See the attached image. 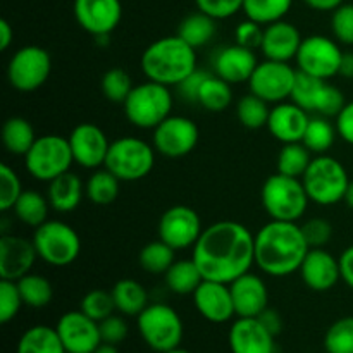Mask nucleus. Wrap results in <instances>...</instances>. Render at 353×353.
I'll return each mask as SVG.
<instances>
[{"label": "nucleus", "instance_id": "obj_47", "mask_svg": "<svg viewBox=\"0 0 353 353\" xmlns=\"http://www.w3.org/2000/svg\"><path fill=\"white\" fill-rule=\"evenodd\" d=\"M24 305L16 281L0 279V323L9 324Z\"/></svg>", "mask_w": 353, "mask_h": 353}, {"label": "nucleus", "instance_id": "obj_10", "mask_svg": "<svg viewBox=\"0 0 353 353\" xmlns=\"http://www.w3.org/2000/svg\"><path fill=\"white\" fill-rule=\"evenodd\" d=\"M138 331L152 350L164 353L181 347L183 321L172 307L165 303H150L138 316Z\"/></svg>", "mask_w": 353, "mask_h": 353}, {"label": "nucleus", "instance_id": "obj_37", "mask_svg": "<svg viewBox=\"0 0 353 353\" xmlns=\"http://www.w3.org/2000/svg\"><path fill=\"white\" fill-rule=\"evenodd\" d=\"M336 137V126L331 124L327 117L314 116L310 117L309 124H307L302 143L309 148L310 154L324 155L327 154V150H330L331 147H333Z\"/></svg>", "mask_w": 353, "mask_h": 353}, {"label": "nucleus", "instance_id": "obj_41", "mask_svg": "<svg viewBox=\"0 0 353 353\" xmlns=\"http://www.w3.org/2000/svg\"><path fill=\"white\" fill-rule=\"evenodd\" d=\"M312 159V154H310L309 148L302 141L285 143L278 154V172L279 174L302 179Z\"/></svg>", "mask_w": 353, "mask_h": 353}, {"label": "nucleus", "instance_id": "obj_22", "mask_svg": "<svg viewBox=\"0 0 353 353\" xmlns=\"http://www.w3.org/2000/svg\"><path fill=\"white\" fill-rule=\"evenodd\" d=\"M274 334L259 317H238L230 327L231 353H274Z\"/></svg>", "mask_w": 353, "mask_h": 353}, {"label": "nucleus", "instance_id": "obj_46", "mask_svg": "<svg viewBox=\"0 0 353 353\" xmlns=\"http://www.w3.org/2000/svg\"><path fill=\"white\" fill-rule=\"evenodd\" d=\"M23 183L10 165H0V210L9 212L23 193Z\"/></svg>", "mask_w": 353, "mask_h": 353}, {"label": "nucleus", "instance_id": "obj_49", "mask_svg": "<svg viewBox=\"0 0 353 353\" xmlns=\"http://www.w3.org/2000/svg\"><path fill=\"white\" fill-rule=\"evenodd\" d=\"M302 233L310 248H324L333 238V226L330 221L312 217L302 224Z\"/></svg>", "mask_w": 353, "mask_h": 353}, {"label": "nucleus", "instance_id": "obj_40", "mask_svg": "<svg viewBox=\"0 0 353 353\" xmlns=\"http://www.w3.org/2000/svg\"><path fill=\"white\" fill-rule=\"evenodd\" d=\"M293 6V0H243V12L247 19L268 26L285 19Z\"/></svg>", "mask_w": 353, "mask_h": 353}, {"label": "nucleus", "instance_id": "obj_33", "mask_svg": "<svg viewBox=\"0 0 353 353\" xmlns=\"http://www.w3.org/2000/svg\"><path fill=\"white\" fill-rule=\"evenodd\" d=\"M178 37L193 48L205 47L216 37V19L202 10L188 14L178 26Z\"/></svg>", "mask_w": 353, "mask_h": 353}, {"label": "nucleus", "instance_id": "obj_54", "mask_svg": "<svg viewBox=\"0 0 353 353\" xmlns=\"http://www.w3.org/2000/svg\"><path fill=\"white\" fill-rule=\"evenodd\" d=\"M207 72L203 71H199L196 69L193 74H190L188 78L185 79L183 83H179L178 85V90H179V95L183 97V99L186 100V102H193L196 103V97H199V92H200V86H202L203 79L207 78Z\"/></svg>", "mask_w": 353, "mask_h": 353}, {"label": "nucleus", "instance_id": "obj_24", "mask_svg": "<svg viewBox=\"0 0 353 353\" xmlns=\"http://www.w3.org/2000/svg\"><path fill=\"white\" fill-rule=\"evenodd\" d=\"M259 61L255 50L233 43L219 48L214 55V72L230 85L248 83Z\"/></svg>", "mask_w": 353, "mask_h": 353}, {"label": "nucleus", "instance_id": "obj_51", "mask_svg": "<svg viewBox=\"0 0 353 353\" xmlns=\"http://www.w3.org/2000/svg\"><path fill=\"white\" fill-rule=\"evenodd\" d=\"M262 38H264V26L252 19H245L234 30V43L241 45L250 50H261Z\"/></svg>", "mask_w": 353, "mask_h": 353}, {"label": "nucleus", "instance_id": "obj_23", "mask_svg": "<svg viewBox=\"0 0 353 353\" xmlns=\"http://www.w3.org/2000/svg\"><path fill=\"white\" fill-rule=\"evenodd\" d=\"M299 272L307 288L319 293L327 292L341 279L340 259L324 248H310Z\"/></svg>", "mask_w": 353, "mask_h": 353}, {"label": "nucleus", "instance_id": "obj_59", "mask_svg": "<svg viewBox=\"0 0 353 353\" xmlns=\"http://www.w3.org/2000/svg\"><path fill=\"white\" fill-rule=\"evenodd\" d=\"M340 76L347 79H353V52H343L340 65Z\"/></svg>", "mask_w": 353, "mask_h": 353}, {"label": "nucleus", "instance_id": "obj_57", "mask_svg": "<svg viewBox=\"0 0 353 353\" xmlns=\"http://www.w3.org/2000/svg\"><path fill=\"white\" fill-rule=\"evenodd\" d=\"M307 3V7L314 10H319V12H331V10H336L341 3H345V0H303Z\"/></svg>", "mask_w": 353, "mask_h": 353}, {"label": "nucleus", "instance_id": "obj_13", "mask_svg": "<svg viewBox=\"0 0 353 353\" xmlns=\"http://www.w3.org/2000/svg\"><path fill=\"white\" fill-rule=\"evenodd\" d=\"M341 59L343 52L336 40L324 34H310L303 38L295 62L300 72L321 79H331L340 74Z\"/></svg>", "mask_w": 353, "mask_h": 353}, {"label": "nucleus", "instance_id": "obj_62", "mask_svg": "<svg viewBox=\"0 0 353 353\" xmlns=\"http://www.w3.org/2000/svg\"><path fill=\"white\" fill-rule=\"evenodd\" d=\"M164 353H190V352L185 350V348H181V347H176V348H172V350H168Z\"/></svg>", "mask_w": 353, "mask_h": 353}, {"label": "nucleus", "instance_id": "obj_4", "mask_svg": "<svg viewBox=\"0 0 353 353\" xmlns=\"http://www.w3.org/2000/svg\"><path fill=\"white\" fill-rule=\"evenodd\" d=\"M261 200L271 219L288 223H299L310 202L302 179L279 172L265 179L261 190Z\"/></svg>", "mask_w": 353, "mask_h": 353}, {"label": "nucleus", "instance_id": "obj_36", "mask_svg": "<svg viewBox=\"0 0 353 353\" xmlns=\"http://www.w3.org/2000/svg\"><path fill=\"white\" fill-rule=\"evenodd\" d=\"M228 81L221 79L219 76L209 74L203 79L200 86L196 103L209 112H223L233 102V90Z\"/></svg>", "mask_w": 353, "mask_h": 353}, {"label": "nucleus", "instance_id": "obj_20", "mask_svg": "<svg viewBox=\"0 0 353 353\" xmlns=\"http://www.w3.org/2000/svg\"><path fill=\"white\" fill-rule=\"evenodd\" d=\"M38 254L33 240L14 234L0 236V279L17 281L31 272Z\"/></svg>", "mask_w": 353, "mask_h": 353}, {"label": "nucleus", "instance_id": "obj_7", "mask_svg": "<svg viewBox=\"0 0 353 353\" xmlns=\"http://www.w3.org/2000/svg\"><path fill=\"white\" fill-rule=\"evenodd\" d=\"M155 165L154 145L137 137H124L110 141L103 168L124 183L147 178Z\"/></svg>", "mask_w": 353, "mask_h": 353}, {"label": "nucleus", "instance_id": "obj_5", "mask_svg": "<svg viewBox=\"0 0 353 353\" xmlns=\"http://www.w3.org/2000/svg\"><path fill=\"white\" fill-rule=\"evenodd\" d=\"M172 93L169 86L147 79L134 86L124 100L126 119L140 130H155L172 112Z\"/></svg>", "mask_w": 353, "mask_h": 353}, {"label": "nucleus", "instance_id": "obj_15", "mask_svg": "<svg viewBox=\"0 0 353 353\" xmlns=\"http://www.w3.org/2000/svg\"><path fill=\"white\" fill-rule=\"evenodd\" d=\"M152 134L155 152L169 159H179L195 150L199 143V126L190 117L169 116L162 121Z\"/></svg>", "mask_w": 353, "mask_h": 353}, {"label": "nucleus", "instance_id": "obj_45", "mask_svg": "<svg viewBox=\"0 0 353 353\" xmlns=\"http://www.w3.org/2000/svg\"><path fill=\"white\" fill-rule=\"evenodd\" d=\"M79 310L97 323L107 319L116 310L112 293L105 292V290H92L81 299Z\"/></svg>", "mask_w": 353, "mask_h": 353}, {"label": "nucleus", "instance_id": "obj_8", "mask_svg": "<svg viewBox=\"0 0 353 353\" xmlns=\"http://www.w3.org/2000/svg\"><path fill=\"white\" fill-rule=\"evenodd\" d=\"M33 243L38 259L52 268H68L81 254V238L78 231L64 221H45L34 228Z\"/></svg>", "mask_w": 353, "mask_h": 353}, {"label": "nucleus", "instance_id": "obj_44", "mask_svg": "<svg viewBox=\"0 0 353 353\" xmlns=\"http://www.w3.org/2000/svg\"><path fill=\"white\" fill-rule=\"evenodd\" d=\"M133 88L131 76L124 69L112 68L102 76V93L109 102L124 103Z\"/></svg>", "mask_w": 353, "mask_h": 353}, {"label": "nucleus", "instance_id": "obj_30", "mask_svg": "<svg viewBox=\"0 0 353 353\" xmlns=\"http://www.w3.org/2000/svg\"><path fill=\"white\" fill-rule=\"evenodd\" d=\"M2 143L6 150L12 155H26L37 141L33 126L28 119L19 116L9 117L2 126Z\"/></svg>", "mask_w": 353, "mask_h": 353}, {"label": "nucleus", "instance_id": "obj_42", "mask_svg": "<svg viewBox=\"0 0 353 353\" xmlns=\"http://www.w3.org/2000/svg\"><path fill=\"white\" fill-rule=\"evenodd\" d=\"M269 114H271V107L265 100L261 97L248 93V95L241 97L236 103V116L238 121L247 130H261V128H268Z\"/></svg>", "mask_w": 353, "mask_h": 353}, {"label": "nucleus", "instance_id": "obj_38", "mask_svg": "<svg viewBox=\"0 0 353 353\" xmlns=\"http://www.w3.org/2000/svg\"><path fill=\"white\" fill-rule=\"evenodd\" d=\"M16 283L24 305L31 307V309H43V307H47L48 303L52 302V299H54L52 283L48 281L45 276L28 272L26 276L17 279Z\"/></svg>", "mask_w": 353, "mask_h": 353}, {"label": "nucleus", "instance_id": "obj_27", "mask_svg": "<svg viewBox=\"0 0 353 353\" xmlns=\"http://www.w3.org/2000/svg\"><path fill=\"white\" fill-rule=\"evenodd\" d=\"M230 290L238 317H259L268 309L269 292L261 276L245 272L231 283Z\"/></svg>", "mask_w": 353, "mask_h": 353}, {"label": "nucleus", "instance_id": "obj_52", "mask_svg": "<svg viewBox=\"0 0 353 353\" xmlns=\"http://www.w3.org/2000/svg\"><path fill=\"white\" fill-rule=\"evenodd\" d=\"M100 327V336H102V343H109V345H119L121 341L126 340L128 336V324L124 321V317L116 316H109L107 319L100 321L99 323Z\"/></svg>", "mask_w": 353, "mask_h": 353}, {"label": "nucleus", "instance_id": "obj_12", "mask_svg": "<svg viewBox=\"0 0 353 353\" xmlns=\"http://www.w3.org/2000/svg\"><path fill=\"white\" fill-rule=\"evenodd\" d=\"M292 102L305 109L309 114L323 117H336L343 109L347 100L338 86L331 85L327 79L300 72L296 74L292 92Z\"/></svg>", "mask_w": 353, "mask_h": 353}, {"label": "nucleus", "instance_id": "obj_43", "mask_svg": "<svg viewBox=\"0 0 353 353\" xmlns=\"http://www.w3.org/2000/svg\"><path fill=\"white\" fill-rule=\"evenodd\" d=\"M326 353H353V317H341L324 334Z\"/></svg>", "mask_w": 353, "mask_h": 353}, {"label": "nucleus", "instance_id": "obj_56", "mask_svg": "<svg viewBox=\"0 0 353 353\" xmlns=\"http://www.w3.org/2000/svg\"><path fill=\"white\" fill-rule=\"evenodd\" d=\"M259 319L262 321V324H264L265 327H268L269 331H271L274 336H278L279 333H281V327H283V321L281 317H279V314L276 312V310H271L268 307V309L264 310V312L259 316Z\"/></svg>", "mask_w": 353, "mask_h": 353}, {"label": "nucleus", "instance_id": "obj_39", "mask_svg": "<svg viewBox=\"0 0 353 353\" xmlns=\"http://www.w3.org/2000/svg\"><path fill=\"white\" fill-rule=\"evenodd\" d=\"M174 248H171L159 238V240L150 241L141 248L138 262H140V268L148 274H165L168 269L174 264Z\"/></svg>", "mask_w": 353, "mask_h": 353}, {"label": "nucleus", "instance_id": "obj_53", "mask_svg": "<svg viewBox=\"0 0 353 353\" xmlns=\"http://www.w3.org/2000/svg\"><path fill=\"white\" fill-rule=\"evenodd\" d=\"M334 126H336L338 137L348 145H353V102L345 103V107L336 116Z\"/></svg>", "mask_w": 353, "mask_h": 353}, {"label": "nucleus", "instance_id": "obj_60", "mask_svg": "<svg viewBox=\"0 0 353 353\" xmlns=\"http://www.w3.org/2000/svg\"><path fill=\"white\" fill-rule=\"evenodd\" d=\"M93 353H119V350H117V348H116V345L102 343Z\"/></svg>", "mask_w": 353, "mask_h": 353}, {"label": "nucleus", "instance_id": "obj_35", "mask_svg": "<svg viewBox=\"0 0 353 353\" xmlns=\"http://www.w3.org/2000/svg\"><path fill=\"white\" fill-rule=\"evenodd\" d=\"M12 210L17 221L23 223L24 226L38 228L45 221H48L47 217L48 210H50V203H48L47 196H43L41 193L34 192V190H24Z\"/></svg>", "mask_w": 353, "mask_h": 353}, {"label": "nucleus", "instance_id": "obj_26", "mask_svg": "<svg viewBox=\"0 0 353 353\" xmlns=\"http://www.w3.org/2000/svg\"><path fill=\"white\" fill-rule=\"evenodd\" d=\"M303 38L299 28L288 21L281 19L264 26L261 52L269 61L290 62L295 61Z\"/></svg>", "mask_w": 353, "mask_h": 353}, {"label": "nucleus", "instance_id": "obj_61", "mask_svg": "<svg viewBox=\"0 0 353 353\" xmlns=\"http://www.w3.org/2000/svg\"><path fill=\"white\" fill-rule=\"evenodd\" d=\"M345 203L353 210V181H350L347 193H345Z\"/></svg>", "mask_w": 353, "mask_h": 353}, {"label": "nucleus", "instance_id": "obj_1", "mask_svg": "<svg viewBox=\"0 0 353 353\" xmlns=\"http://www.w3.org/2000/svg\"><path fill=\"white\" fill-rule=\"evenodd\" d=\"M192 259L203 279L231 285L255 264V234L236 221H217L202 231Z\"/></svg>", "mask_w": 353, "mask_h": 353}, {"label": "nucleus", "instance_id": "obj_34", "mask_svg": "<svg viewBox=\"0 0 353 353\" xmlns=\"http://www.w3.org/2000/svg\"><path fill=\"white\" fill-rule=\"evenodd\" d=\"M121 183L123 181L116 178L109 169H93L92 176L85 183L86 199L95 205H110V203L116 202L117 195H119Z\"/></svg>", "mask_w": 353, "mask_h": 353}, {"label": "nucleus", "instance_id": "obj_11", "mask_svg": "<svg viewBox=\"0 0 353 353\" xmlns=\"http://www.w3.org/2000/svg\"><path fill=\"white\" fill-rule=\"evenodd\" d=\"M52 72V57L38 45H26L12 54L7 64V81L14 90L31 93L47 83Z\"/></svg>", "mask_w": 353, "mask_h": 353}, {"label": "nucleus", "instance_id": "obj_29", "mask_svg": "<svg viewBox=\"0 0 353 353\" xmlns=\"http://www.w3.org/2000/svg\"><path fill=\"white\" fill-rule=\"evenodd\" d=\"M114 299L116 310L123 316L138 317L150 303H148V293L141 283L137 279H119L110 290Z\"/></svg>", "mask_w": 353, "mask_h": 353}, {"label": "nucleus", "instance_id": "obj_9", "mask_svg": "<svg viewBox=\"0 0 353 353\" xmlns=\"http://www.w3.org/2000/svg\"><path fill=\"white\" fill-rule=\"evenodd\" d=\"M74 164L72 159L69 138L61 134H41L37 138L33 147L24 155L26 171L34 179L43 183H50L64 172L71 171Z\"/></svg>", "mask_w": 353, "mask_h": 353}, {"label": "nucleus", "instance_id": "obj_2", "mask_svg": "<svg viewBox=\"0 0 353 353\" xmlns=\"http://www.w3.org/2000/svg\"><path fill=\"white\" fill-rule=\"evenodd\" d=\"M309 250L296 223L271 219L255 233V265L272 278L299 272Z\"/></svg>", "mask_w": 353, "mask_h": 353}, {"label": "nucleus", "instance_id": "obj_3", "mask_svg": "<svg viewBox=\"0 0 353 353\" xmlns=\"http://www.w3.org/2000/svg\"><path fill=\"white\" fill-rule=\"evenodd\" d=\"M140 64L145 78L171 88L196 71V48L178 34L159 38L145 48Z\"/></svg>", "mask_w": 353, "mask_h": 353}, {"label": "nucleus", "instance_id": "obj_21", "mask_svg": "<svg viewBox=\"0 0 353 353\" xmlns=\"http://www.w3.org/2000/svg\"><path fill=\"white\" fill-rule=\"evenodd\" d=\"M193 303L205 321L223 324L236 316L230 285L203 279L202 285L193 293Z\"/></svg>", "mask_w": 353, "mask_h": 353}, {"label": "nucleus", "instance_id": "obj_48", "mask_svg": "<svg viewBox=\"0 0 353 353\" xmlns=\"http://www.w3.org/2000/svg\"><path fill=\"white\" fill-rule=\"evenodd\" d=\"M331 31L338 43L353 45V3H341L333 10Z\"/></svg>", "mask_w": 353, "mask_h": 353}, {"label": "nucleus", "instance_id": "obj_14", "mask_svg": "<svg viewBox=\"0 0 353 353\" xmlns=\"http://www.w3.org/2000/svg\"><path fill=\"white\" fill-rule=\"evenodd\" d=\"M299 69L292 68L290 62H278L264 59L259 62L254 74L248 79L250 93L261 97L268 103H281L292 99Z\"/></svg>", "mask_w": 353, "mask_h": 353}, {"label": "nucleus", "instance_id": "obj_50", "mask_svg": "<svg viewBox=\"0 0 353 353\" xmlns=\"http://www.w3.org/2000/svg\"><path fill=\"white\" fill-rule=\"evenodd\" d=\"M196 10H202L216 21L228 19L243 9V0H195Z\"/></svg>", "mask_w": 353, "mask_h": 353}, {"label": "nucleus", "instance_id": "obj_55", "mask_svg": "<svg viewBox=\"0 0 353 353\" xmlns=\"http://www.w3.org/2000/svg\"><path fill=\"white\" fill-rule=\"evenodd\" d=\"M338 259H340L341 279H343L348 288L353 290V245H350L347 250H343V254Z\"/></svg>", "mask_w": 353, "mask_h": 353}, {"label": "nucleus", "instance_id": "obj_58", "mask_svg": "<svg viewBox=\"0 0 353 353\" xmlns=\"http://www.w3.org/2000/svg\"><path fill=\"white\" fill-rule=\"evenodd\" d=\"M14 41V30L7 19H0V50L6 52Z\"/></svg>", "mask_w": 353, "mask_h": 353}, {"label": "nucleus", "instance_id": "obj_32", "mask_svg": "<svg viewBox=\"0 0 353 353\" xmlns=\"http://www.w3.org/2000/svg\"><path fill=\"white\" fill-rule=\"evenodd\" d=\"M165 286L176 295H193L202 285L203 276L193 259L190 261H174V264L164 274Z\"/></svg>", "mask_w": 353, "mask_h": 353}, {"label": "nucleus", "instance_id": "obj_17", "mask_svg": "<svg viewBox=\"0 0 353 353\" xmlns=\"http://www.w3.org/2000/svg\"><path fill=\"white\" fill-rule=\"evenodd\" d=\"M72 9L79 28L97 40L110 37L123 19L121 0H74Z\"/></svg>", "mask_w": 353, "mask_h": 353}, {"label": "nucleus", "instance_id": "obj_19", "mask_svg": "<svg viewBox=\"0 0 353 353\" xmlns=\"http://www.w3.org/2000/svg\"><path fill=\"white\" fill-rule=\"evenodd\" d=\"M74 164L83 169H100L105 164L110 141L102 128L93 123H81L69 134Z\"/></svg>", "mask_w": 353, "mask_h": 353}, {"label": "nucleus", "instance_id": "obj_6", "mask_svg": "<svg viewBox=\"0 0 353 353\" xmlns=\"http://www.w3.org/2000/svg\"><path fill=\"white\" fill-rule=\"evenodd\" d=\"M302 183L310 202L330 207L345 200L350 178L345 165L338 159L324 154L312 159L309 169L302 176Z\"/></svg>", "mask_w": 353, "mask_h": 353}, {"label": "nucleus", "instance_id": "obj_25", "mask_svg": "<svg viewBox=\"0 0 353 353\" xmlns=\"http://www.w3.org/2000/svg\"><path fill=\"white\" fill-rule=\"evenodd\" d=\"M310 116L305 109L295 102L276 103L271 109L268 121V131L272 138L285 143H296L303 140Z\"/></svg>", "mask_w": 353, "mask_h": 353}, {"label": "nucleus", "instance_id": "obj_31", "mask_svg": "<svg viewBox=\"0 0 353 353\" xmlns=\"http://www.w3.org/2000/svg\"><path fill=\"white\" fill-rule=\"evenodd\" d=\"M17 353H68L57 330L50 326H33L24 331L17 343Z\"/></svg>", "mask_w": 353, "mask_h": 353}, {"label": "nucleus", "instance_id": "obj_16", "mask_svg": "<svg viewBox=\"0 0 353 353\" xmlns=\"http://www.w3.org/2000/svg\"><path fill=\"white\" fill-rule=\"evenodd\" d=\"M159 238L174 250L193 248L202 234V219L199 212L188 205H172L159 219Z\"/></svg>", "mask_w": 353, "mask_h": 353}, {"label": "nucleus", "instance_id": "obj_28", "mask_svg": "<svg viewBox=\"0 0 353 353\" xmlns=\"http://www.w3.org/2000/svg\"><path fill=\"white\" fill-rule=\"evenodd\" d=\"M85 195L86 192L81 178L71 171L64 172L48 183V203H50V209L59 214H69L78 209Z\"/></svg>", "mask_w": 353, "mask_h": 353}, {"label": "nucleus", "instance_id": "obj_18", "mask_svg": "<svg viewBox=\"0 0 353 353\" xmlns=\"http://www.w3.org/2000/svg\"><path fill=\"white\" fill-rule=\"evenodd\" d=\"M55 330L68 353H93L102 345L99 323L81 310L62 314Z\"/></svg>", "mask_w": 353, "mask_h": 353}]
</instances>
